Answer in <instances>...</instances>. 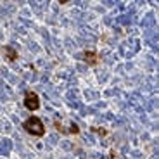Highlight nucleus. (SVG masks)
I'll list each match as a JSON object with an SVG mask.
<instances>
[{"label": "nucleus", "instance_id": "1", "mask_svg": "<svg viewBox=\"0 0 159 159\" xmlns=\"http://www.w3.org/2000/svg\"><path fill=\"white\" fill-rule=\"evenodd\" d=\"M23 128L33 137L45 135V126H43V123L40 121V118H36V116H30V118L23 123Z\"/></svg>", "mask_w": 159, "mask_h": 159}, {"label": "nucleus", "instance_id": "2", "mask_svg": "<svg viewBox=\"0 0 159 159\" xmlns=\"http://www.w3.org/2000/svg\"><path fill=\"white\" fill-rule=\"evenodd\" d=\"M24 106H26V109H30V111H36V109L40 107V99L35 92H31V90L26 92V95H24Z\"/></svg>", "mask_w": 159, "mask_h": 159}, {"label": "nucleus", "instance_id": "3", "mask_svg": "<svg viewBox=\"0 0 159 159\" xmlns=\"http://www.w3.org/2000/svg\"><path fill=\"white\" fill-rule=\"evenodd\" d=\"M83 59L87 61L88 64H95V62H97V54H95L93 50H90V52L87 50V52L83 54Z\"/></svg>", "mask_w": 159, "mask_h": 159}, {"label": "nucleus", "instance_id": "4", "mask_svg": "<svg viewBox=\"0 0 159 159\" xmlns=\"http://www.w3.org/2000/svg\"><path fill=\"white\" fill-rule=\"evenodd\" d=\"M5 54H7V57L11 61H16L17 59V52L14 50V47H12V45H5Z\"/></svg>", "mask_w": 159, "mask_h": 159}]
</instances>
